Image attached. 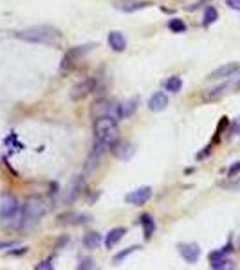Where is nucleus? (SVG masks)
Returning a JSON list of instances; mask_svg holds the SVG:
<instances>
[{
	"label": "nucleus",
	"mask_w": 240,
	"mask_h": 270,
	"mask_svg": "<svg viewBox=\"0 0 240 270\" xmlns=\"http://www.w3.org/2000/svg\"><path fill=\"white\" fill-rule=\"evenodd\" d=\"M15 38L29 43H40V45H53L61 40V33L53 25H33L27 29L17 31Z\"/></svg>",
	"instance_id": "obj_1"
},
{
	"label": "nucleus",
	"mask_w": 240,
	"mask_h": 270,
	"mask_svg": "<svg viewBox=\"0 0 240 270\" xmlns=\"http://www.w3.org/2000/svg\"><path fill=\"white\" fill-rule=\"evenodd\" d=\"M45 214V204L38 196H31L25 200V204L20 207V212L17 216V227L18 229H33L36 223L40 222V218Z\"/></svg>",
	"instance_id": "obj_2"
},
{
	"label": "nucleus",
	"mask_w": 240,
	"mask_h": 270,
	"mask_svg": "<svg viewBox=\"0 0 240 270\" xmlns=\"http://www.w3.org/2000/svg\"><path fill=\"white\" fill-rule=\"evenodd\" d=\"M118 121L112 119L110 116H105V117L96 119L94 123V139L96 141H101L108 146H112L116 141H118Z\"/></svg>",
	"instance_id": "obj_3"
},
{
	"label": "nucleus",
	"mask_w": 240,
	"mask_h": 270,
	"mask_svg": "<svg viewBox=\"0 0 240 270\" xmlns=\"http://www.w3.org/2000/svg\"><path fill=\"white\" fill-rule=\"evenodd\" d=\"M20 212V206L15 194L4 193L0 196V220H15Z\"/></svg>",
	"instance_id": "obj_4"
},
{
	"label": "nucleus",
	"mask_w": 240,
	"mask_h": 270,
	"mask_svg": "<svg viewBox=\"0 0 240 270\" xmlns=\"http://www.w3.org/2000/svg\"><path fill=\"white\" fill-rule=\"evenodd\" d=\"M94 90H96V79H94V77H85V79H81V81L76 83V85L71 88L69 96H71L72 101H81L89 94H92Z\"/></svg>",
	"instance_id": "obj_5"
},
{
	"label": "nucleus",
	"mask_w": 240,
	"mask_h": 270,
	"mask_svg": "<svg viewBox=\"0 0 240 270\" xmlns=\"http://www.w3.org/2000/svg\"><path fill=\"white\" fill-rule=\"evenodd\" d=\"M107 148H110V146L105 144V142L94 141V148H92L89 159H87V162H85V170H83L85 175H89V173H92V171L96 170V166L100 164V160H101L103 153L107 152Z\"/></svg>",
	"instance_id": "obj_6"
},
{
	"label": "nucleus",
	"mask_w": 240,
	"mask_h": 270,
	"mask_svg": "<svg viewBox=\"0 0 240 270\" xmlns=\"http://www.w3.org/2000/svg\"><path fill=\"white\" fill-rule=\"evenodd\" d=\"M110 148L118 160H130L136 155V146L128 141H116Z\"/></svg>",
	"instance_id": "obj_7"
},
{
	"label": "nucleus",
	"mask_w": 240,
	"mask_h": 270,
	"mask_svg": "<svg viewBox=\"0 0 240 270\" xmlns=\"http://www.w3.org/2000/svg\"><path fill=\"white\" fill-rule=\"evenodd\" d=\"M152 198V188L144 186V188L134 189L125 196V202L130 206H144L148 200Z\"/></svg>",
	"instance_id": "obj_8"
},
{
	"label": "nucleus",
	"mask_w": 240,
	"mask_h": 270,
	"mask_svg": "<svg viewBox=\"0 0 240 270\" xmlns=\"http://www.w3.org/2000/svg\"><path fill=\"white\" fill-rule=\"evenodd\" d=\"M83 175H76L74 178H72L71 182H69V186H67V191H65V204H72V202H76L78 200V196L81 194V191H83Z\"/></svg>",
	"instance_id": "obj_9"
},
{
	"label": "nucleus",
	"mask_w": 240,
	"mask_h": 270,
	"mask_svg": "<svg viewBox=\"0 0 240 270\" xmlns=\"http://www.w3.org/2000/svg\"><path fill=\"white\" fill-rule=\"evenodd\" d=\"M179 254L182 256V259H186L188 263H197L199 258H200V247L197 243H180Z\"/></svg>",
	"instance_id": "obj_10"
},
{
	"label": "nucleus",
	"mask_w": 240,
	"mask_h": 270,
	"mask_svg": "<svg viewBox=\"0 0 240 270\" xmlns=\"http://www.w3.org/2000/svg\"><path fill=\"white\" fill-rule=\"evenodd\" d=\"M148 6H150V2H143V0H123V2H116L114 4L116 9H120L123 13H136Z\"/></svg>",
	"instance_id": "obj_11"
},
{
	"label": "nucleus",
	"mask_w": 240,
	"mask_h": 270,
	"mask_svg": "<svg viewBox=\"0 0 240 270\" xmlns=\"http://www.w3.org/2000/svg\"><path fill=\"white\" fill-rule=\"evenodd\" d=\"M237 72H240V65L239 63H226V65H222V67L215 69V71L211 72L208 77H210V79H224V77L235 76Z\"/></svg>",
	"instance_id": "obj_12"
},
{
	"label": "nucleus",
	"mask_w": 240,
	"mask_h": 270,
	"mask_svg": "<svg viewBox=\"0 0 240 270\" xmlns=\"http://www.w3.org/2000/svg\"><path fill=\"white\" fill-rule=\"evenodd\" d=\"M110 110H112V103L107 99H98L92 103V108H90V116L94 119L105 117V116H110Z\"/></svg>",
	"instance_id": "obj_13"
},
{
	"label": "nucleus",
	"mask_w": 240,
	"mask_h": 270,
	"mask_svg": "<svg viewBox=\"0 0 240 270\" xmlns=\"http://www.w3.org/2000/svg\"><path fill=\"white\" fill-rule=\"evenodd\" d=\"M168 105H170L168 96L164 94V92H156V94L150 97V101H148V108H150L152 112L166 110V106Z\"/></svg>",
	"instance_id": "obj_14"
},
{
	"label": "nucleus",
	"mask_w": 240,
	"mask_h": 270,
	"mask_svg": "<svg viewBox=\"0 0 240 270\" xmlns=\"http://www.w3.org/2000/svg\"><path fill=\"white\" fill-rule=\"evenodd\" d=\"M108 45H110V49L116 51V53H123L126 49L125 35H123L121 31H112V33L108 35Z\"/></svg>",
	"instance_id": "obj_15"
},
{
	"label": "nucleus",
	"mask_w": 240,
	"mask_h": 270,
	"mask_svg": "<svg viewBox=\"0 0 240 270\" xmlns=\"http://www.w3.org/2000/svg\"><path fill=\"white\" fill-rule=\"evenodd\" d=\"M126 234V229H123V227H118V229H112L110 232L107 234V238H105V245H107V249H112L114 245H118L121 240H123V236Z\"/></svg>",
	"instance_id": "obj_16"
},
{
	"label": "nucleus",
	"mask_w": 240,
	"mask_h": 270,
	"mask_svg": "<svg viewBox=\"0 0 240 270\" xmlns=\"http://www.w3.org/2000/svg\"><path fill=\"white\" fill-rule=\"evenodd\" d=\"M139 220H141V225H143L144 238H146V240H150L152 234H154V231H156V222H154V218H152L150 214H143Z\"/></svg>",
	"instance_id": "obj_17"
},
{
	"label": "nucleus",
	"mask_w": 240,
	"mask_h": 270,
	"mask_svg": "<svg viewBox=\"0 0 240 270\" xmlns=\"http://www.w3.org/2000/svg\"><path fill=\"white\" fill-rule=\"evenodd\" d=\"M101 245V236L98 234V232H87L83 236V247L85 249H89V251H94L98 247Z\"/></svg>",
	"instance_id": "obj_18"
},
{
	"label": "nucleus",
	"mask_w": 240,
	"mask_h": 270,
	"mask_svg": "<svg viewBox=\"0 0 240 270\" xmlns=\"http://www.w3.org/2000/svg\"><path fill=\"white\" fill-rule=\"evenodd\" d=\"M138 108V99L134 97L130 101H125V103H121V114H123V119L125 117H130L134 112Z\"/></svg>",
	"instance_id": "obj_19"
},
{
	"label": "nucleus",
	"mask_w": 240,
	"mask_h": 270,
	"mask_svg": "<svg viewBox=\"0 0 240 270\" xmlns=\"http://www.w3.org/2000/svg\"><path fill=\"white\" fill-rule=\"evenodd\" d=\"M164 87H166V90H168V92H174V94H177L180 88H182V79H180L179 76H172L168 81H166V85H164Z\"/></svg>",
	"instance_id": "obj_20"
},
{
	"label": "nucleus",
	"mask_w": 240,
	"mask_h": 270,
	"mask_svg": "<svg viewBox=\"0 0 240 270\" xmlns=\"http://www.w3.org/2000/svg\"><path fill=\"white\" fill-rule=\"evenodd\" d=\"M168 27L172 29V33H184L186 31V24L180 18H172L168 22Z\"/></svg>",
	"instance_id": "obj_21"
},
{
	"label": "nucleus",
	"mask_w": 240,
	"mask_h": 270,
	"mask_svg": "<svg viewBox=\"0 0 240 270\" xmlns=\"http://www.w3.org/2000/svg\"><path fill=\"white\" fill-rule=\"evenodd\" d=\"M217 17H219V13H217V9H215L213 6H210V7H208V9L204 11V20H202V22H204V25H210V24H213V22H215Z\"/></svg>",
	"instance_id": "obj_22"
},
{
	"label": "nucleus",
	"mask_w": 240,
	"mask_h": 270,
	"mask_svg": "<svg viewBox=\"0 0 240 270\" xmlns=\"http://www.w3.org/2000/svg\"><path fill=\"white\" fill-rule=\"evenodd\" d=\"M136 251H139V247H138V245L128 247L126 251H123V252H120V254H118V256H116V258H114V263L118 265V263H120V261H123V259H125L126 256H130V254H132V252H136Z\"/></svg>",
	"instance_id": "obj_23"
},
{
	"label": "nucleus",
	"mask_w": 240,
	"mask_h": 270,
	"mask_svg": "<svg viewBox=\"0 0 240 270\" xmlns=\"http://www.w3.org/2000/svg\"><path fill=\"white\" fill-rule=\"evenodd\" d=\"M224 189L239 193V191H240V176H237V178H233V180H229L228 184H224Z\"/></svg>",
	"instance_id": "obj_24"
},
{
	"label": "nucleus",
	"mask_w": 240,
	"mask_h": 270,
	"mask_svg": "<svg viewBox=\"0 0 240 270\" xmlns=\"http://www.w3.org/2000/svg\"><path fill=\"white\" fill-rule=\"evenodd\" d=\"M94 267H96V265H94V259H90V258L81 259V261H80V265H78L80 270H83V269H94Z\"/></svg>",
	"instance_id": "obj_25"
},
{
	"label": "nucleus",
	"mask_w": 240,
	"mask_h": 270,
	"mask_svg": "<svg viewBox=\"0 0 240 270\" xmlns=\"http://www.w3.org/2000/svg\"><path fill=\"white\" fill-rule=\"evenodd\" d=\"M226 88H228V85H222V87H219V88H213V92H210L208 97H219V96H222Z\"/></svg>",
	"instance_id": "obj_26"
},
{
	"label": "nucleus",
	"mask_w": 240,
	"mask_h": 270,
	"mask_svg": "<svg viewBox=\"0 0 240 270\" xmlns=\"http://www.w3.org/2000/svg\"><path fill=\"white\" fill-rule=\"evenodd\" d=\"M51 269H53L51 259H47V261H42L40 265H36V270H51Z\"/></svg>",
	"instance_id": "obj_27"
},
{
	"label": "nucleus",
	"mask_w": 240,
	"mask_h": 270,
	"mask_svg": "<svg viewBox=\"0 0 240 270\" xmlns=\"http://www.w3.org/2000/svg\"><path fill=\"white\" fill-rule=\"evenodd\" d=\"M226 4H228V7L235 9V11H240V0H226Z\"/></svg>",
	"instance_id": "obj_28"
},
{
	"label": "nucleus",
	"mask_w": 240,
	"mask_h": 270,
	"mask_svg": "<svg viewBox=\"0 0 240 270\" xmlns=\"http://www.w3.org/2000/svg\"><path fill=\"white\" fill-rule=\"evenodd\" d=\"M237 173H240V162H237V164H233L229 168L228 176H237Z\"/></svg>",
	"instance_id": "obj_29"
}]
</instances>
